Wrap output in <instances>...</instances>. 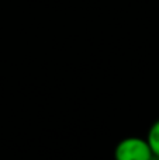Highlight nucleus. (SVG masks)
<instances>
[{
    "mask_svg": "<svg viewBox=\"0 0 159 160\" xmlns=\"http://www.w3.org/2000/svg\"><path fill=\"white\" fill-rule=\"evenodd\" d=\"M152 150L146 139L128 136L121 139L114 149L115 160H151Z\"/></svg>",
    "mask_w": 159,
    "mask_h": 160,
    "instance_id": "1",
    "label": "nucleus"
},
{
    "mask_svg": "<svg viewBox=\"0 0 159 160\" xmlns=\"http://www.w3.org/2000/svg\"><path fill=\"white\" fill-rule=\"evenodd\" d=\"M146 142H148L149 148L152 150V155L159 156V119H156L148 129Z\"/></svg>",
    "mask_w": 159,
    "mask_h": 160,
    "instance_id": "2",
    "label": "nucleus"
},
{
    "mask_svg": "<svg viewBox=\"0 0 159 160\" xmlns=\"http://www.w3.org/2000/svg\"><path fill=\"white\" fill-rule=\"evenodd\" d=\"M151 160H159V156H155V155H154V156H152V159H151Z\"/></svg>",
    "mask_w": 159,
    "mask_h": 160,
    "instance_id": "3",
    "label": "nucleus"
}]
</instances>
